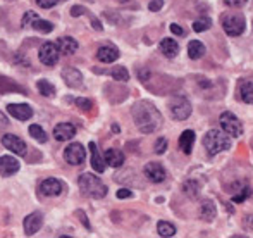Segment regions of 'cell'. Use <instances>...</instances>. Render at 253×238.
<instances>
[{"label":"cell","instance_id":"6da1fadb","mask_svg":"<svg viewBox=\"0 0 253 238\" xmlns=\"http://www.w3.org/2000/svg\"><path fill=\"white\" fill-rule=\"evenodd\" d=\"M131 116H133L136 128L145 135L155 133L162 126V114L150 100L136 102L131 109Z\"/></svg>","mask_w":253,"mask_h":238},{"label":"cell","instance_id":"7a4b0ae2","mask_svg":"<svg viewBox=\"0 0 253 238\" xmlns=\"http://www.w3.org/2000/svg\"><path fill=\"white\" fill-rule=\"evenodd\" d=\"M231 145H233V140H231L229 135L224 133V131L210 130V131H207L205 137H203V147H205L207 154H209L210 157H213V155L220 154V152H224V150H229Z\"/></svg>","mask_w":253,"mask_h":238},{"label":"cell","instance_id":"3957f363","mask_svg":"<svg viewBox=\"0 0 253 238\" xmlns=\"http://www.w3.org/2000/svg\"><path fill=\"white\" fill-rule=\"evenodd\" d=\"M78 185H80L81 191L91 198H103L107 195V191H109L105 183L95 175H91V173H83L78 178Z\"/></svg>","mask_w":253,"mask_h":238},{"label":"cell","instance_id":"277c9868","mask_svg":"<svg viewBox=\"0 0 253 238\" xmlns=\"http://www.w3.org/2000/svg\"><path fill=\"white\" fill-rule=\"evenodd\" d=\"M169 111L170 116L177 121H184L191 116V104L183 95H174L169 100Z\"/></svg>","mask_w":253,"mask_h":238},{"label":"cell","instance_id":"5b68a950","mask_svg":"<svg viewBox=\"0 0 253 238\" xmlns=\"http://www.w3.org/2000/svg\"><path fill=\"white\" fill-rule=\"evenodd\" d=\"M219 123H220V128H222L224 133H227L229 137L233 138H240L243 135V123L233 114V112L226 111L220 114L219 118Z\"/></svg>","mask_w":253,"mask_h":238},{"label":"cell","instance_id":"8992f818","mask_svg":"<svg viewBox=\"0 0 253 238\" xmlns=\"http://www.w3.org/2000/svg\"><path fill=\"white\" fill-rule=\"evenodd\" d=\"M247 28L245 17L240 14H226L222 17V30L226 31L227 37H240Z\"/></svg>","mask_w":253,"mask_h":238},{"label":"cell","instance_id":"52a82bcc","mask_svg":"<svg viewBox=\"0 0 253 238\" xmlns=\"http://www.w3.org/2000/svg\"><path fill=\"white\" fill-rule=\"evenodd\" d=\"M84 159H86V150H84L83 145L78 143V142H74V143L67 145V147L64 148V161H66L67 164L81 166L84 162Z\"/></svg>","mask_w":253,"mask_h":238},{"label":"cell","instance_id":"ba28073f","mask_svg":"<svg viewBox=\"0 0 253 238\" xmlns=\"http://www.w3.org/2000/svg\"><path fill=\"white\" fill-rule=\"evenodd\" d=\"M2 145L7 148V150L12 152V154L26 155V150H28L26 143H24L19 137H16V135H3V137H2Z\"/></svg>","mask_w":253,"mask_h":238},{"label":"cell","instance_id":"9c48e42d","mask_svg":"<svg viewBox=\"0 0 253 238\" xmlns=\"http://www.w3.org/2000/svg\"><path fill=\"white\" fill-rule=\"evenodd\" d=\"M40 60L45 64V66H55L57 62H59V50H57V47L50 42H47V44L42 45L40 48Z\"/></svg>","mask_w":253,"mask_h":238},{"label":"cell","instance_id":"30bf717a","mask_svg":"<svg viewBox=\"0 0 253 238\" xmlns=\"http://www.w3.org/2000/svg\"><path fill=\"white\" fill-rule=\"evenodd\" d=\"M143 171H145V176H147L152 183H162V181L167 178L166 169H164V166L159 164V162H148Z\"/></svg>","mask_w":253,"mask_h":238},{"label":"cell","instance_id":"8fae6325","mask_svg":"<svg viewBox=\"0 0 253 238\" xmlns=\"http://www.w3.org/2000/svg\"><path fill=\"white\" fill-rule=\"evenodd\" d=\"M19 168H21L19 161L16 157H12V155H2L0 157V176L9 178V176L16 175L19 171Z\"/></svg>","mask_w":253,"mask_h":238},{"label":"cell","instance_id":"7c38bea8","mask_svg":"<svg viewBox=\"0 0 253 238\" xmlns=\"http://www.w3.org/2000/svg\"><path fill=\"white\" fill-rule=\"evenodd\" d=\"M76 135V126L73 123H59L53 128V138L57 142H67Z\"/></svg>","mask_w":253,"mask_h":238},{"label":"cell","instance_id":"4fadbf2b","mask_svg":"<svg viewBox=\"0 0 253 238\" xmlns=\"http://www.w3.org/2000/svg\"><path fill=\"white\" fill-rule=\"evenodd\" d=\"M42 225H43V216L40 212H31L30 216L24 218V233L28 237H33L42 228Z\"/></svg>","mask_w":253,"mask_h":238},{"label":"cell","instance_id":"5bb4252c","mask_svg":"<svg viewBox=\"0 0 253 238\" xmlns=\"http://www.w3.org/2000/svg\"><path fill=\"white\" fill-rule=\"evenodd\" d=\"M62 188H64L62 183L55 178H47L42 181V185H40V191L45 197H57V195L62 193Z\"/></svg>","mask_w":253,"mask_h":238},{"label":"cell","instance_id":"9a60e30c","mask_svg":"<svg viewBox=\"0 0 253 238\" xmlns=\"http://www.w3.org/2000/svg\"><path fill=\"white\" fill-rule=\"evenodd\" d=\"M7 111L12 118L19 119V121H28L33 116V109L28 104H9L7 105Z\"/></svg>","mask_w":253,"mask_h":238},{"label":"cell","instance_id":"2e32d148","mask_svg":"<svg viewBox=\"0 0 253 238\" xmlns=\"http://www.w3.org/2000/svg\"><path fill=\"white\" fill-rule=\"evenodd\" d=\"M62 80L66 81L67 87L71 88H80L83 85V74L76 69V67H66L62 71Z\"/></svg>","mask_w":253,"mask_h":238},{"label":"cell","instance_id":"e0dca14e","mask_svg":"<svg viewBox=\"0 0 253 238\" xmlns=\"http://www.w3.org/2000/svg\"><path fill=\"white\" fill-rule=\"evenodd\" d=\"M119 48L114 47V45H103L97 50V59L100 60L103 64H110V62H116L119 59Z\"/></svg>","mask_w":253,"mask_h":238},{"label":"cell","instance_id":"ac0fdd59","mask_svg":"<svg viewBox=\"0 0 253 238\" xmlns=\"http://www.w3.org/2000/svg\"><path fill=\"white\" fill-rule=\"evenodd\" d=\"M103 161L110 168H121L124 164V154L121 150H117V148H109L103 154Z\"/></svg>","mask_w":253,"mask_h":238},{"label":"cell","instance_id":"d6986e66","mask_svg":"<svg viewBox=\"0 0 253 238\" xmlns=\"http://www.w3.org/2000/svg\"><path fill=\"white\" fill-rule=\"evenodd\" d=\"M57 50H59V54H64V55H71L74 54V52L78 50V42L74 40V38L71 37H62L57 40Z\"/></svg>","mask_w":253,"mask_h":238},{"label":"cell","instance_id":"ffe728a7","mask_svg":"<svg viewBox=\"0 0 253 238\" xmlns=\"http://www.w3.org/2000/svg\"><path fill=\"white\" fill-rule=\"evenodd\" d=\"M160 50L167 59H174L179 52V45L172 38H164V40H160Z\"/></svg>","mask_w":253,"mask_h":238},{"label":"cell","instance_id":"44dd1931","mask_svg":"<svg viewBox=\"0 0 253 238\" xmlns=\"http://www.w3.org/2000/svg\"><path fill=\"white\" fill-rule=\"evenodd\" d=\"M88 148H90V152H91V168H93L97 173H103V171H105V161H103L100 152H98L95 142H90Z\"/></svg>","mask_w":253,"mask_h":238},{"label":"cell","instance_id":"7402d4cb","mask_svg":"<svg viewBox=\"0 0 253 238\" xmlns=\"http://www.w3.org/2000/svg\"><path fill=\"white\" fill-rule=\"evenodd\" d=\"M215 216H217L215 204H213L212 200H209V198H207V200H203L202 205H200V219L210 223V221H213V219H215Z\"/></svg>","mask_w":253,"mask_h":238},{"label":"cell","instance_id":"603a6c76","mask_svg":"<svg viewBox=\"0 0 253 238\" xmlns=\"http://www.w3.org/2000/svg\"><path fill=\"white\" fill-rule=\"evenodd\" d=\"M193 145H195V131H191V130L183 131L179 137V148L184 154H191Z\"/></svg>","mask_w":253,"mask_h":238},{"label":"cell","instance_id":"cb8c5ba5","mask_svg":"<svg viewBox=\"0 0 253 238\" xmlns=\"http://www.w3.org/2000/svg\"><path fill=\"white\" fill-rule=\"evenodd\" d=\"M188 55L193 60L203 57V55H205V45H203L200 40H191L190 44H188Z\"/></svg>","mask_w":253,"mask_h":238},{"label":"cell","instance_id":"d4e9b609","mask_svg":"<svg viewBox=\"0 0 253 238\" xmlns=\"http://www.w3.org/2000/svg\"><path fill=\"white\" fill-rule=\"evenodd\" d=\"M240 95H241V100H243L245 104L253 105V81H245V83H241Z\"/></svg>","mask_w":253,"mask_h":238},{"label":"cell","instance_id":"484cf974","mask_svg":"<svg viewBox=\"0 0 253 238\" xmlns=\"http://www.w3.org/2000/svg\"><path fill=\"white\" fill-rule=\"evenodd\" d=\"M37 88H38V92H40L43 97H53L55 95V87L50 83L48 80H40V81H37Z\"/></svg>","mask_w":253,"mask_h":238},{"label":"cell","instance_id":"4316f807","mask_svg":"<svg viewBox=\"0 0 253 238\" xmlns=\"http://www.w3.org/2000/svg\"><path fill=\"white\" fill-rule=\"evenodd\" d=\"M30 28H33V30L40 31V33H43V35L52 33L53 31V24L50 23V21H43V19H40V17H37Z\"/></svg>","mask_w":253,"mask_h":238},{"label":"cell","instance_id":"83f0119b","mask_svg":"<svg viewBox=\"0 0 253 238\" xmlns=\"http://www.w3.org/2000/svg\"><path fill=\"white\" fill-rule=\"evenodd\" d=\"M157 233L160 237H174L176 235V226L172 223H167V221H159L157 225Z\"/></svg>","mask_w":253,"mask_h":238},{"label":"cell","instance_id":"f1b7e54d","mask_svg":"<svg viewBox=\"0 0 253 238\" xmlns=\"http://www.w3.org/2000/svg\"><path fill=\"white\" fill-rule=\"evenodd\" d=\"M183 190L190 198H197L198 195H200V185L195 180H188L186 183L183 185Z\"/></svg>","mask_w":253,"mask_h":238},{"label":"cell","instance_id":"f546056e","mask_svg":"<svg viewBox=\"0 0 253 238\" xmlns=\"http://www.w3.org/2000/svg\"><path fill=\"white\" fill-rule=\"evenodd\" d=\"M30 135L37 142H40V143H45V142H47V133H45L43 128L38 126V124H31V126H30Z\"/></svg>","mask_w":253,"mask_h":238},{"label":"cell","instance_id":"4dcf8cb0","mask_svg":"<svg viewBox=\"0 0 253 238\" xmlns=\"http://www.w3.org/2000/svg\"><path fill=\"white\" fill-rule=\"evenodd\" d=\"M110 76H112L116 81H123V83L129 80V73H127V69H126V67H123V66L114 67V69L110 71Z\"/></svg>","mask_w":253,"mask_h":238},{"label":"cell","instance_id":"1f68e13d","mask_svg":"<svg viewBox=\"0 0 253 238\" xmlns=\"http://www.w3.org/2000/svg\"><path fill=\"white\" fill-rule=\"evenodd\" d=\"M210 26H212V21H210V17H200V19H197V21L193 23V30L197 31V33L207 31Z\"/></svg>","mask_w":253,"mask_h":238},{"label":"cell","instance_id":"d6a6232c","mask_svg":"<svg viewBox=\"0 0 253 238\" xmlns=\"http://www.w3.org/2000/svg\"><path fill=\"white\" fill-rule=\"evenodd\" d=\"M167 145H169V142H167V138H164V137H160V138H157V142H155V154H159V155H162L164 152L167 150Z\"/></svg>","mask_w":253,"mask_h":238},{"label":"cell","instance_id":"836d02e7","mask_svg":"<svg viewBox=\"0 0 253 238\" xmlns=\"http://www.w3.org/2000/svg\"><path fill=\"white\" fill-rule=\"evenodd\" d=\"M250 197V188H248V185H245V187H241V190L238 191V193L233 195V200L234 202H243L245 198Z\"/></svg>","mask_w":253,"mask_h":238},{"label":"cell","instance_id":"e575fe53","mask_svg":"<svg viewBox=\"0 0 253 238\" xmlns=\"http://www.w3.org/2000/svg\"><path fill=\"white\" fill-rule=\"evenodd\" d=\"M76 105L81 109V111H90V109H93V102L90 100V98H76Z\"/></svg>","mask_w":253,"mask_h":238},{"label":"cell","instance_id":"d590c367","mask_svg":"<svg viewBox=\"0 0 253 238\" xmlns=\"http://www.w3.org/2000/svg\"><path fill=\"white\" fill-rule=\"evenodd\" d=\"M38 17V14L37 12H33V10H28L26 14H24V17H23V26H31L33 24V21Z\"/></svg>","mask_w":253,"mask_h":238},{"label":"cell","instance_id":"8d00e7d4","mask_svg":"<svg viewBox=\"0 0 253 238\" xmlns=\"http://www.w3.org/2000/svg\"><path fill=\"white\" fill-rule=\"evenodd\" d=\"M59 3V0H37V5L42 9H52Z\"/></svg>","mask_w":253,"mask_h":238},{"label":"cell","instance_id":"74e56055","mask_svg":"<svg viewBox=\"0 0 253 238\" xmlns=\"http://www.w3.org/2000/svg\"><path fill=\"white\" fill-rule=\"evenodd\" d=\"M224 3L227 7H233V9H240V7H243L247 3V0H224Z\"/></svg>","mask_w":253,"mask_h":238},{"label":"cell","instance_id":"f35d334b","mask_svg":"<svg viewBox=\"0 0 253 238\" xmlns=\"http://www.w3.org/2000/svg\"><path fill=\"white\" fill-rule=\"evenodd\" d=\"M162 7H164V0H152V2L148 3V9H150L152 12H159Z\"/></svg>","mask_w":253,"mask_h":238},{"label":"cell","instance_id":"ab89813d","mask_svg":"<svg viewBox=\"0 0 253 238\" xmlns=\"http://www.w3.org/2000/svg\"><path fill=\"white\" fill-rule=\"evenodd\" d=\"M84 12H88L84 7H81V5H74L73 9H71V16L73 17H80L81 14H84Z\"/></svg>","mask_w":253,"mask_h":238},{"label":"cell","instance_id":"60d3db41","mask_svg":"<svg viewBox=\"0 0 253 238\" xmlns=\"http://www.w3.org/2000/svg\"><path fill=\"white\" fill-rule=\"evenodd\" d=\"M133 197V191L129 190V188H121L119 191H117V198H129Z\"/></svg>","mask_w":253,"mask_h":238},{"label":"cell","instance_id":"b9f144b4","mask_svg":"<svg viewBox=\"0 0 253 238\" xmlns=\"http://www.w3.org/2000/svg\"><path fill=\"white\" fill-rule=\"evenodd\" d=\"M170 31H172L174 35H177V37H184V30L179 26V24H170Z\"/></svg>","mask_w":253,"mask_h":238},{"label":"cell","instance_id":"7bdbcfd3","mask_svg":"<svg viewBox=\"0 0 253 238\" xmlns=\"http://www.w3.org/2000/svg\"><path fill=\"white\" fill-rule=\"evenodd\" d=\"M7 126H9V119H7V116L3 114L2 111H0V131L5 130Z\"/></svg>","mask_w":253,"mask_h":238},{"label":"cell","instance_id":"ee69618b","mask_svg":"<svg viewBox=\"0 0 253 238\" xmlns=\"http://www.w3.org/2000/svg\"><path fill=\"white\" fill-rule=\"evenodd\" d=\"M76 214H78V216H80V218H81V223H83V225L86 226L88 230H90V223H88V218H86V214H83V212H80V211H78Z\"/></svg>","mask_w":253,"mask_h":238},{"label":"cell","instance_id":"f6af8a7d","mask_svg":"<svg viewBox=\"0 0 253 238\" xmlns=\"http://www.w3.org/2000/svg\"><path fill=\"white\" fill-rule=\"evenodd\" d=\"M91 23H93V28L95 30H98V31H102V24H100V21H97L93 17V19H91Z\"/></svg>","mask_w":253,"mask_h":238},{"label":"cell","instance_id":"bcb514c9","mask_svg":"<svg viewBox=\"0 0 253 238\" xmlns=\"http://www.w3.org/2000/svg\"><path fill=\"white\" fill-rule=\"evenodd\" d=\"M59 2H66V0H59Z\"/></svg>","mask_w":253,"mask_h":238}]
</instances>
